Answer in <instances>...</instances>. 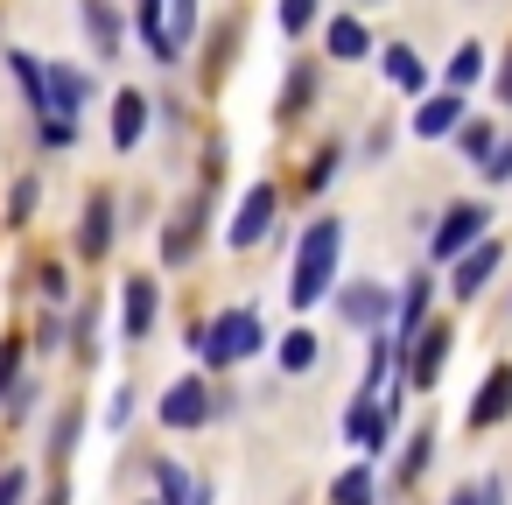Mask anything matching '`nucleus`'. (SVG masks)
<instances>
[{"mask_svg": "<svg viewBox=\"0 0 512 505\" xmlns=\"http://www.w3.org/2000/svg\"><path fill=\"white\" fill-rule=\"evenodd\" d=\"M337 260H344V218H316L295 239V267H288V302L309 309L337 288Z\"/></svg>", "mask_w": 512, "mask_h": 505, "instance_id": "1", "label": "nucleus"}, {"mask_svg": "<svg viewBox=\"0 0 512 505\" xmlns=\"http://www.w3.org/2000/svg\"><path fill=\"white\" fill-rule=\"evenodd\" d=\"M190 344L204 351V365H211V372H225V365L253 358V351L267 344V330H260V316H253V309H225V316H211L204 330H190Z\"/></svg>", "mask_w": 512, "mask_h": 505, "instance_id": "2", "label": "nucleus"}, {"mask_svg": "<svg viewBox=\"0 0 512 505\" xmlns=\"http://www.w3.org/2000/svg\"><path fill=\"white\" fill-rule=\"evenodd\" d=\"M484 225H491V204H484V197H456V204L442 211V225L428 232V253H435V260H456L463 246L484 239Z\"/></svg>", "mask_w": 512, "mask_h": 505, "instance_id": "3", "label": "nucleus"}, {"mask_svg": "<svg viewBox=\"0 0 512 505\" xmlns=\"http://www.w3.org/2000/svg\"><path fill=\"white\" fill-rule=\"evenodd\" d=\"M505 267V246L498 239H477V246H463L456 260H449V295L456 302H477L484 288H491V274Z\"/></svg>", "mask_w": 512, "mask_h": 505, "instance_id": "4", "label": "nucleus"}, {"mask_svg": "<svg viewBox=\"0 0 512 505\" xmlns=\"http://www.w3.org/2000/svg\"><path fill=\"white\" fill-rule=\"evenodd\" d=\"M274 211H281V190H274V183H253V190L239 197L232 225H225V246H260V239L274 232Z\"/></svg>", "mask_w": 512, "mask_h": 505, "instance_id": "5", "label": "nucleus"}, {"mask_svg": "<svg viewBox=\"0 0 512 505\" xmlns=\"http://www.w3.org/2000/svg\"><path fill=\"white\" fill-rule=\"evenodd\" d=\"M428 302H435V281H428V274H407V288L393 295V316H386L393 351H400V344H414V337L428 330Z\"/></svg>", "mask_w": 512, "mask_h": 505, "instance_id": "6", "label": "nucleus"}, {"mask_svg": "<svg viewBox=\"0 0 512 505\" xmlns=\"http://www.w3.org/2000/svg\"><path fill=\"white\" fill-rule=\"evenodd\" d=\"M155 309H162L155 274H127V288H120V337H127V344H141V337L155 330Z\"/></svg>", "mask_w": 512, "mask_h": 505, "instance_id": "7", "label": "nucleus"}, {"mask_svg": "<svg viewBox=\"0 0 512 505\" xmlns=\"http://www.w3.org/2000/svg\"><path fill=\"white\" fill-rule=\"evenodd\" d=\"M344 435H351L365 456H379L386 435H393V407H379V393H351V407H344Z\"/></svg>", "mask_w": 512, "mask_h": 505, "instance_id": "8", "label": "nucleus"}, {"mask_svg": "<svg viewBox=\"0 0 512 505\" xmlns=\"http://www.w3.org/2000/svg\"><path fill=\"white\" fill-rule=\"evenodd\" d=\"M204 218H211V197H190V204L169 218V232H162V267H190V253H197V239H204Z\"/></svg>", "mask_w": 512, "mask_h": 505, "instance_id": "9", "label": "nucleus"}, {"mask_svg": "<svg viewBox=\"0 0 512 505\" xmlns=\"http://www.w3.org/2000/svg\"><path fill=\"white\" fill-rule=\"evenodd\" d=\"M400 358H407V379H400V386L428 393V386H435V372H442V358H449V330H435V323H428L414 344H400Z\"/></svg>", "mask_w": 512, "mask_h": 505, "instance_id": "10", "label": "nucleus"}, {"mask_svg": "<svg viewBox=\"0 0 512 505\" xmlns=\"http://www.w3.org/2000/svg\"><path fill=\"white\" fill-rule=\"evenodd\" d=\"M78 22H85V36H92V50H99V64H120V36H127V22H120V8L113 0H78Z\"/></svg>", "mask_w": 512, "mask_h": 505, "instance_id": "11", "label": "nucleus"}, {"mask_svg": "<svg viewBox=\"0 0 512 505\" xmlns=\"http://www.w3.org/2000/svg\"><path fill=\"white\" fill-rule=\"evenodd\" d=\"M211 421V386L204 379H176L162 393V428H204Z\"/></svg>", "mask_w": 512, "mask_h": 505, "instance_id": "12", "label": "nucleus"}, {"mask_svg": "<svg viewBox=\"0 0 512 505\" xmlns=\"http://www.w3.org/2000/svg\"><path fill=\"white\" fill-rule=\"evenodd\" d=\"M337 309H344V323H358V330H386V316H393V295H386L379 281H351V288L337 295Z\"/></svg>", "mask_w": 512, "mask_h": 505, "instance_id": "13", "label": "nucleus"}, {"mask_svg": "<svg viewBox=\"0 0 512 505\" xmlns=\"http://www.w3.org/2000/svg\"><path fill=\"white\" fill-rule=\"evenodd\" d=\"M106 253H113V190H92L78 225V260H106Z\"/></svg>", "mask_w": 512, "mask_h": 505, "instance_id": "14", "label": "nucleus"}, {"mask_svg": "<svg viewBox=\"0 0 512 505\" xmlns=\"http://www.w3.org/2000/svg\"><path fill=\"white\" fill-rule=\"evenodd\" d=\"M43 85H50V120H78V106L92 99V78H85V71H71V64H50V71H43Z\"/></svg>", "mask_w": 512, "mask_h": 505, "instance_id": "15", "label": "nucleus"}, {"mask_svg": "<svg viewBox=\"0 0 512 505\" xmlns=\"http://www.w3.org/2000/svg\"><path fill=\"white\" fill-rule=\"evenodd\" d=\"M456 127H463V92H435V99L414 106V134L421 141H449Z\"/></svg>", "mask_w": 512, "mask_h": 505, "instance_id": "16", "label": "nucleus"}, {"mask_svg": "<svg viewBox=\"0 0 512 505\" xmlns=\"http://www.w3.org/2000/svg\"><path fill=\"white\" fill-rule=\"evenodd\" d=\"M323 57H330V64H358V57H372V29H365L358 15H337V22L323 29Z\"/></svg>", "mask_w": 512, "mask_h": 505, "instance_id": "17", "label": "nucleus"}, {"mask_svg": "<svg viewBox=\"0 0 512 505\" xmlns=\"http://www.w3.org/2000/svg\"><path fill=\"white\" fill-rule=\"evenodd\" d=\"M505 414H512V365H491L484 393L470 400V428H498Z\"/></svg>", "mask_w": 512, "mask_h": 505, "instance_id": "18", "label": "nucleus"}, {"mask_svg": "<svg viewBox=\"0 0 512 505\" xmlns=\"http://www.w3.org/2000/svg\"><path fill=\"white\" fill-rule=\"evenodd\" d=\"M106 134H113V148H120V155H127V148H141V134H148V99H141V92H120V99H113V127H106Z\"/></svg>", "mask_w": 512, "mask_h": 505, "instance_id": "19", "label": "nucleus"}, {"mask_svg": "<svg viewBox=\"0 0 512 505\" xmlns=\"http://www.w3.org/2000/svg\"><path fill=\"white\" fill-rule=\"evenodd\" d=\"M8 71H15V85H22L29 113H36V120H50V85H43V64H36L29 50H8Z\"/></svg>", "mask_w": 512, "mask_h": 505, "instance_id": "20", "label": "nucleus"}, {"mask_svg": "<svg viewBox=\"0 0 512 505\" xmlns=\"http://www.w3.org/2000/svg\"><path fill=\"white\" fill-rule=\"evenodd\" d=\"M197 0H162V29H169V50H176V64H183V50H190V36H197Z\"/></svg>", "mask_w": 512, "mask_h": 505, "instance_id": "21", "label": "nucleus"}, {"mask_svg": "<svg viewBox=\"0 0 512 505\" xmlns=\"http://www.w3.org/2000/svg\"><path fill=\"white\" fill-rule=\"evenodd\" d=\"M379 71H386V85H400V92H421V85H428V71H421V57H414L407 43H393V50L379 57Z\"/></svg>", "mask_w": 512, "mask_h": 505, "instance_id": "22", "label": "nucleus"}, {"mask_svg": "<svg viewBox=\"0 0 512 505\" xmlns=\"http://www.w3.org/2000/svg\"><path fill=\"white\" fill-rule=\"evenodd\" d=\"M309 99H316V64L302 57V64H295V71L281 78V106H274V113H281V120H295V113H302Z\"/></svg>", "mask_w": 512, "mask_h": 505, "instance_id": "23", "label": "nucleus"}, {"mask_svg": "<svg viewBox=\"0 0 512 505\" xmlns=\"http://www.w3.org/2000/svg\"><path fill=\"white\" fill-rule=\"evenodd\" d=\"M316 358H323L316 330H288V337H281V372H288V379H295V372H316Z\"/></svg>", "mask_w": 512, "mask_h": 505, "instance_id": "24", "label": "nucleus"}, {"mask_svg": "<svg viewBox=\"0 0 512 505\" xmlns=\"http://www.w3.org/2000/svg\"><path fill=\"white\" fill-rule=\"evenodd\" d=\"M428 449H435V435H428V428H414V442H407V449H400V463H393V484H400V491H414V484H421Z\"/></svg>", "mask_w": 512, "mask_h": 505, "instance_id": "25", "label": "nucleus"}, {"mask_svg": "<svg viewBox=\"0 0 512 505\" xmlns=\"http://www.w3.org/2000/svg\"><path fill=\"white\" fill-rule=\"evenodd\" d=\"M449 141H456V148H463L470 162H491V148H498V127H491V120H463V127H456Z\"/></svg>", "mask_w": 512, "mask_h": 505, "instance_id": "26", "label": "nucleus"}, {"mask_svg": "<svg viewBox=\"0 0 512 505\" xmlns=\"http://www.w3.org/2000/svg\"><path fill=\"white\" fill-rule=\"evenodd\" d=\"M155 491H162L155 505H190V491H197V484L183 477V463H169V456H162V463H155Z\"/></svg>", "mask_w": 512, "mask_h": 505, "instance_id": "27", "label": "nucleus"}, {"mask_svg": "<svg viewBox=\"0 0 512 505\" xmlns=\"http://www.w3.org/2000/svg\"><path fill=\"white\" fill-rule=\"evenodd\" d=\"M330 505H372V470H365V463H351V470L330 484Z\"/></svg>", "mask_w": 512, "mask_h": 505, "instance_id": "28", "label": "nucleus"}, {"mask_svg": "<svg viewBox=\"0 0 512 505\" xmlns=\"http://www.w3.org/2000/svg\"><path fill=\"white\" fill-rule=\"evenodd\" d=\"M477 78H484V50H477V43H463V50L449 57V92H470Z\"/></svg>", "mask_w": 512, "mask_h": 505, "instance_id": "29", "label": "nucleus"}, {"mask_svg": "<svg viewBox=\"0 0 512 505\" xmlns=\"http://www.w3.org/2000/svg\"><path fill=\"white\" fill-rule=\"evenodd\" d=\"M78 421H85V414H78V400H71V407H57V421H50V456H57V463H64V456H71V442H78Z\"/></svg>", "mask_w": 512, "mask_h": 505, "instance_id": "30", "label": "nucleus"}, {"mask_svg": "<svg viewBox=\"0 0 512 505\" xmlns=\"http://www.w3.org/2000/svg\"><path fill=\"white\" fill-rule=\"evenodd\" d=\"M337 169H344V148H323V155L309 162V176H302V190H309V197H316V190H330V183H337Z\"/></svg>", "mask_w": 512, "mask_h": 505, "instance_id": "31", "label": "nucleus"}, {"mask_svg": "<svg viewBox=\"0 0 512 505\" xmlns=\"http://www.w3.org/2000/svg\"><path fill=\"white\" fill-rule=\"evenodd\" d=\"M36 197H43V183H36V176H22V183L8 190V225H29V218H36Z\"/></svg>", "mask_w": 512, "mask_h": 505, "instance_id": "32", "label": "nucleus"}, {"mask_svg": "<svg viewBox=\"0 0 512 505\" xmlns=\"http://www.w3.org/2000/svg\"><path fill=\"white\" fill-rule=\"evenodd\" d=\"M274 22H281L288 36H309V29H316V0H281Z\"/></svg>", "mask_w": 512, "mask_h": 505, "instance_id": "33", "label": "nucleus"}, {"mask_svg": "<svg viewBox=\"0 0 512 505\" xmlns=\"http://www.w3.org/2000/svg\"><path fill=\"white\" fill-rule=\"evenodd\" d=\"M22 337H8V344H0V407H8V393H15V379H22Z\"/></svg>", "mask_w": 512, "mask_h": 505, "instance_id": "34", "label": "nucleus"}, {"mask_svg": "<svg viewBox=\"0 0 512 505\" xmlns=\"http://www.w3.org/2000/svg\"><path fill=\"white\" fill-rule=\"evenodd\" d=\"M449 505H505V484H498V477H484V484H456Z\"/></svg>", "mask_w": 512, "mask_h": 505, "instance_id": "35", "label": "nucleus"}, {"mask_svg": "<svg viewBox=\"0 0 512 505\" xmlns=\"http://www.w3.org/2000/svg\"><path fill=\"white\" fill-rule=\"evenodd\" d=\"M134 414H141L134 386H120V393H113V407H106V428H113V435H127V428H134Z\"/></svg>", "mask_w": 512, "mask_h": 505, "instance_id": "36", "label": "nucleus"}, {"mask_svg": "<svg viewBox=\"0 0 512 505\" xmlns=\"http://www.w3.org/2000/svg\"><path fill=\"white\" fill-rule=\"evenodd\" d=\"M43 148H78V120H36Z\"/></svg>", "mask_w": 512, "mask_h": 505, "instance_id": "37", "label": "nucleus"}, {"mask_svg": "<svg viewBox=\"0 0 512 505\" xmlns=\"http://www.w3.org/2000/svg\"><path fill=\"white\" fill-rule=\"evenodd\" d=\"M36 281H43V302H50V309H64V302H71V281H64V267H57V260H50Z\"/></svg>", "mask_w": 512, "mask_h": 505, "instance_id": "38", "label": "nucleus"}, {"mask_svg": "<svg viewBox=\"0 0 512 505\" xmlns=\"http://www.w3.org/2000/svg\"><path fill=\"white\" fill-rule=\"evenodd\" d=\"M0 505H29V470H0Z\"/></svg>", "mask_w": 512, "mask_h": 505, "instance_id": "39", "label": "nucleus"}, {"mask_svg": "<svg viewBox=\"0 0 512 505\" xmlns=\"http://www.w3.org/2000/svg\"><path fill=\"white\" fill-rule=\"evenodd\" d=\"M484 183H512V134L491 148V162H484Z\"/></svg>", "mask_w": 512, "mask_h": 505, "instance_id": "40", "label": "nucleus"}, {"mask_svg": "<svg viewBox=\"0 0 512 505\" xmlns=\"http://www.w3.org/2000/svg\"><path fill=\"white\" fill-rule=\"evenodd\" d=\"M43 505H71V484H64V477H57V484H50V498H43Z\"/></svg>", "mask_w": 512, "mask_h": 505, "instance_id": "41", "label": "nucleus"}, {"mask_svg": "<svg viewBox=\"0 0 512 505\" xmlns=\"http://www.w3.org/2000/svg\"><path fill=\"white\" fill-rule=\"evenodd\" d=\"M498 99L512 106V57H505V71H498Z\"/></svg>", "mask_w": 512, "mask_h": 505, "instance_id": "42", "label": "nucleus"}]
</instances>
